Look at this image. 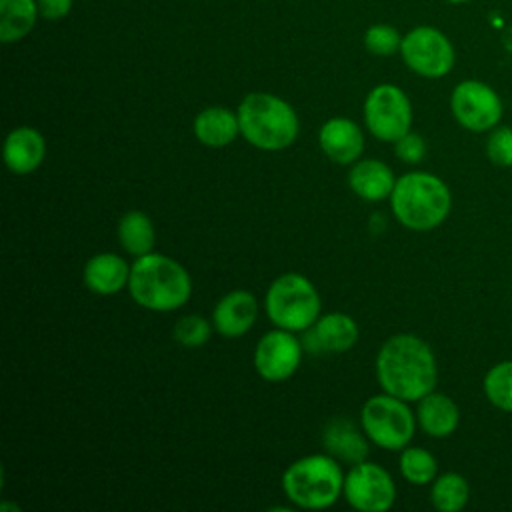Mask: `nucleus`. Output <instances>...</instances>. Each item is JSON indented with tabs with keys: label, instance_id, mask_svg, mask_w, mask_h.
<instances>
[{
	"label": "nucleus",
	"instance_id": "4",
	"mask_svg": "<svg viewBox=\"0 0 512 512\" xmlns=\"http://www.w3.org/2000/svg\"><path fill=\"white\" fill-rule=\"evenodd\" d=\"M240 134L254 148L278 152L288 148L298 136V116L294 108L276 94L250 92L238 104Z\"/></svg>",
	"mask_w": 512,
	"mask_h": 512
},
{
	"label": "nucleus",
	"instance_id": "13",
	"mask_svg": "<svg viewBox=\"0 0 512 512\" xmlns=\"http://www.w3.org/2000/svg\"><path fill=\"white\" fill-rule=\"evenodd\" d=\"M302 338V346L310 354L320 352H346L358 342V324L344 312H330L320 316Z\"/></svg>",
	"mask_w": 512,
	"mask_h": 512
},
{
	"label": "nucleus",
	"instance_id": "16",
	"mask_svg": "<svg viewBox=\"0 0 512 512\" xmlns=\"http://www.w3.org/2000/svg\"><path fill=\"white\" fill-rule=\"evenodd\" d=\"M46 156V140L32 126L14 128L4 140V164L10 172L24 176L34 172Z\"/></svg>",
	"mask_w": 512,
	"mask_h": 512
},
{
	"label": "nucleus",
	"instance_id": "32",
	"mask_svg": "<svg viewBox=\"0 0 512 512\" xmlns=\"http://www.w3.org/2000/svg\"><path fill=\"white\" fill-rule=\"evenodd\" d=\"M444 2H448V4H466L470 0H444Z\"/></svg>",
	"mask_w": 512,
	"mask_h": 512
},
{
	"label": "nucleus",
	"instance_id": "1",
	"mask_svg": "<svg viewBox=\"0 0 512 512\" xmlns=\"http://www.w3.org/2000/svg\"><path fill=\"white\" fill-rule=\"evenodd\" d=\"M376 378L384 392L406 402L420 400L438 382L434 352L414 334H394L378 350Z\"/></svg>",
	"mask_w": 512,
	"mask_h": 512
},
{
	"label": "nucleus",
	"instance_id": "31",
	"mask_svg": "<svg viewBox=\"0 0 512 512\" xmlns=\"http://www.w3.org/2000/svg\"><path fill=\"white\" fill-rule=\"evenodd\" d=\"M36 2H38L40 18H44V20H60V18L68 16V12L72 10V2L74 0H36Z\"/></svg>",
	"mask_w": 512,
	"mask_h": 512
},
{
	"label": "nucleus",
	"instance_id": "20",
	"mask_svg": "<svg viewBox=\"0 0 512 512\" xmlns=\"http://www.w3.org/2000/svg\"><path fill=\"white\" fill-rule=\"evenodd\" d=\"M192 130L204 146L224 148L240 134L238 114L224 106H208L196 114Z\"/></svg>",
	"mask_w": 512,
	"mask_h": 512
},
{
	"label": "nucleus",
	"instance_id": "23",
	"mask_svg": "<svg viewBox=\"0 0 512 512\" xmlns=\"http://www.w3.org/2000/svg\"><path fill=\"white\" fill-rule=\"evenodd\" d=\"M118 240L130 256H144L152 252L156 242V230L152 220L140 212L130 210L118 222Z\"/></svg>",
	"mask_w": 512,
	"mask_h": 512
},
{
	"label": "nucleus",
	"instance_id": "15",
	"mask_svg": "<svg viewBox=\"0 0 512 512\" xmlns=\"http://www.w3.org/2000/svg\"><path fill=\"white\" fill-rule=\"evenodd\" d=\"M322 152L338 164H352L364 152V134L350 118H330L318 132Z\"/></svg>",
	"mask_w": 512,
	"mask_h": 512
},
{
	"label": "nucleus",
	"instance_id": "21",
	"mask_svg": "<svg viewBox=\"0 0 512 512\" xmlns=\"http://www.w3.org/2000/svg\"><path fill=\"white\" fill-rule=\"evenodd\" d=\"M420 428L434 438H446L450 436L458 422H460V412L456 402L442 394V392H430L424 398L418 400V412H416Z\"/></svg>",
	"mask_w": 512,
	"mask_h": 512
},
{
	"label": "nucleus",
	"instance_id": "3",
	"mask_svg": "<svg viewBox=\"0 0 512 512\" xmlns=\"http://www.w3.org/2000/svg\"><path fill=\"white\" fill-rule=\"evenodd\" d=\"M396 220L416 232L440 226L452 208V196L444 180L430 172H408L400 176L390 194Z\"/></svg>",
	"mask_w": 512,
	"mask_h": 512
},
{
	"label": "nucleus",
	"instance_id": "17",
	"mask_svg": "<svg viewBox=\"0 0 512 512\" xmlns=\"http://www.w3.org/2000/svg\"><path fill=\"white\" fill-rule=\"evenodd\" d=\"M128 262L112 252H100L92 256L84 266V284L90 292L100 296L118 294L130 282Z\"/></svg>",
	"mask_w": 512,
	"mask_h": 512
},
{
	"label": "nucleus",
	"instance_id": "5",
	"mask_svg": "<svg viewBox=\"0 0 512 512\" xmlns=\"http://www.w3.org/2000/svg\"><path fill=\"white\" fill-rule=\"evenodd\" d=\"M344 488V474L332 454H308L282 474L286 498L304 510L330 508Z\"/></svg>",
	"mask_w": 512,
	"mask_h": 512
},
{
	"label": "nucleus",
	"instance_id": "8",
	"mask_svg": "<svg viewBox=\"0 0 512 512\" xmlns=\"http://www.w3.org/2000/svg\"><path fill=\"white\" fill-rule=\"evenodd\" d=\"M400 56L412 72L424 78H442L456 62V50L450 38L428 24L416 26L402 36Z\"/></svg>",
	"mask_w": 512,
	"mask_h": 512
},
{
	"label": "nucleus",
	"instance_id": "9",
	"mask_svg": "<svg viewBox=\"0 0 512 512\" xmlns=\"http://www.w3.org/2000/svg\"><path fill=\"white\" fill-rule=\"evenodd\" d=\"M364 122L378 140L396 142L412 126L410 98L396 84L374 86L364 100Z\"/></svg>",
	"mask_w": 512,
	"mask_h": 512
},
{
	"label": "nucleus",
	"instance_id": "25",
	"mask_svg": "<svg viewBox=\"0 0 512 512\" xmlns=\"http://www.w3.org/2000/svg\"><path fill=\"white\" fill-rule=\"evenodd\" d=\"M438 464L436 458L418 446H406L400 454V474L404 480L416 486H424L436 478Z\"/></svg>",
	"mask_w": 512,
	"mask_h": 512
},
{
	"label": "nucleus",
	"instance_id": "7",
	"mask_svg": "<svg viewBox=\"0 0 512 512\" xmlns=\"http://www.w3.org/2000/svg\"><path fill=\"white\" fill-rule=\"evenodd\" d=\"M360 424L372 444L386 450H402L414 436L416 418L406 400L384 392L364 402Z\"/></svg>",
	"mask_w": 512,
	"mask_h": 512
},
{
	"label": "nucleus",
	"instance_id": "22",
	"mask_svg": "<svg viewBox=\"0 0 512 512\" xmlns=\"http://www.w3.org/2000/svg\"><path fill=\"white\" fill-rule=\"evenodd\" d=\"M36 0H0V40L12 44L28 36L36 24Z\"/></svg>",
	"mask_w": 512,
	"mask_h": 512
},
{
	"label": "nucleus",
	"instance_id": "10",
	"mask_svg": "<svg viewBox=\"0 0 512 512\" xmlns=\"http://www.w3.org/2000/svg\"><path fill=\"white\" fill-rule=\"evenodd\" d=\"M456 122L470 132H486L498 126L504 106L492 86L480 80H462L450 96Z\"/></svg>",
	"mask_w": 512,
	"mask_h": 512
},
{
	"label": "nucleus",
	"instance_id": "18",
	"mask_svg": "<svg viewBox=\"0 0 512 512\" xmlns=\"http://www.w3.org/2000/svg\"><path fill=\"white\" fill-rule=\"evenodd\" d=\"M348 184L356 196L368 202H380L384 198H390L396 178L388 164L376 158L356 160L350 174Z\"/></svg>",
	"mask_w": 512,
	"mask_h": 512
},
{
	"label": "nucleus",
	"instance_id": "19",
	"mask_svg": "<svg viewBox=\"0 0 512 512\" xmlns=\"http://www.w3.org/2000/svg\"><path fill=\"white\" fill-rule=\"evenodd\" d=\"M368 436L364 430L360 432L350 420L334 418L326 424L322 432V444L328 454H332L336 460L358 464L368 458Z\"/></svg>",
	"mask_w": 512,
	"mask_h": 512
},
{
	"label": "nucleus",
	"instance_id": "12",
	"mask_svg": "<svg viewBox=\"0 0 512 512\" xmlns=\"http://www.w3.org/2000/svg\"><path fill=\"white\" fill-rule=\"evenodd\" d=\"M302 352V340H298L290 330L276 328L258 340L254 350V368L264 380L282 382L298 370Z\"/></svg>",
	"mask_w": 512,
	"mask_h": 512
},
{
	"label": "nucleus",
	"instance_id": "2",
	"mask_svg": "<svg viewBox=\"0 0 512 512\" xmlns=\"http://www.w3.org/2000/svg\"><path fill=\"white\" fill-rule=\"evenodd\" d=\"M128 290L138 306L152 312H172L188 302L192 280L174 258L148 252L132 262Z\"/></svg>",
	"mask_w": 512,
	"mask_h": 512
},
{
	"label": "nucleus",
	"instance_id": "26",
	"mask_svg": "<svg viewBox=\"0 0 512 512\" xmlns=\"http://www.w3.org/2000/svg\"><path fill=\"white\" fill-rule=\"evenodd\" d=\"M484 394L496 408L512 412V360L498 362L486 372Z\"/></svg>",
	"mask_w": 512,
	"mask_h": 512
},
{
	"label": "nucleus",
	"instance_id": "24",
	"mask_svg": "<svg viewBox=\"0 0 512 512\" xmlns=\"http://www.w3.org/2000/svg\"><path fill=\"white\" fill-rule=\"evenodd\" d=\"M468 496H470V488L462 474L446 472V474L434 478V484L430 490V500L436 510L458 512L466 506Z\"/></svg>",
	"mask_w": 512,
	"mask_h": 512
},
{
	"label": "nucleus",
	"instance_id": "6",
	"mask_svg": "<svg viewBox=\"0 0 512 512\" xmlns=\"http://www.w3.org/2000/svg\"><path fill=\"white\" fill-rule=\"evenodd\" d=\"M320 294L314 284L298 272L278 276L266 290L264 308L276 328L304 332L320 318Z\"/></svg>",
	"mask_w": 512,
	"mask_h": 512
},
{
	"label": "nucleus",
	"instance_id": "14",
	"mask_svg": "<svg viewBox=\"0 0 512 512\" xmlns=\"http://www.w3.org/2000/svg\"><path fill=\"white\" fill-rule=\"evenodd\" d=\"M258 318L256 296L248 290H232L218 300L212 312V322L224 338L244 336Z\"/></svg>",
	"mask_w": 512,
	"mask_h": 512
},
{
	"label": "nucleus",
	"instance_id": "30",
	"mask_svg": "<svg viewBox=\"0 0 512 512\" xmlns=\"http://www.w3.org/2000/svg\"><path fill=\"white\" fill-rule=\"evenodd\" d=\"M394 154L408 164H418L426 154V142L420 134L408 132L394 142Z\"/></svg>",
	"mask_w": 512,
	"mask_h": 512
},
{
	"label": "nucleus",
	"instance_id": "27",
	"mask_svg": "<svg viewBox=\"0 0 512 512\" xmlns=\"http://www.w3.org/2000/svg\"><path fill=\"white\" fill-rule=\"evenodd\" d=\"M402 36L392 24H372L364 32V48L374 56H392L400 52Z\"/></svg>",
	"mask_w": 512,
	"mask_h": 512
},
{
	"label": "nucleus",
	"instance_id": "28",
	"mask_svg": "<svg viewBox=\"0 0 512 512\" xmlns=\"http://www.w3.org/2000/svg\"><path fill=\"white\" fill-rule=\"evenodd\" d=\"M174 340L180 342L182 346L194 348V346H202L204 342H208L212 328L208 324V320L204 316L198 314H188L182 316L176 324H174Z\"/></svg>",
	"mask_w": 512,
	"mask_h": 512
},
{
	"label": "nucleus",
	"instance_id": "29",
	"mask_svg": "<svg viewBox=\"0 0 512 512\" xmlns=\"http://www.w3.org/2000/svg\"><path fill=\"white\" fill-rule=\"evenodd\" d=\"M486 154L496 166H512V128L498 126L490 132L486 142Z\"/></svg>",
	"mask_w": 512,
	"mask_h": 512
},
{
	"label": "nucleus",
	"instance_id": "11",
	"mask_svg": "<svg viewBox=\"0 0 512 512\" xmlns=\"http://www.w3.org/2000/svg\"><path fill=\"white\" fill-rule=\"evenodd\" d=\"M342 494L360 512H386L396 500V484L380 464L364 460L344 476Z\"/></svg>",
	"mask_w": 512,
	"mask_h": 512
}]
</instances>
